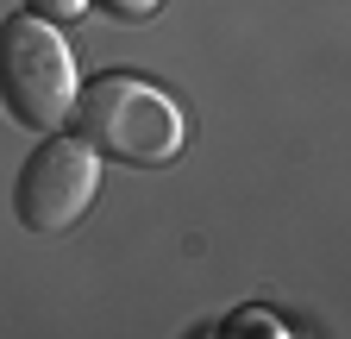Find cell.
<instances>
[{"mask_svg":"<svg viewBox=\"0 0 351 339\" xmlns=\"http://www.w3.org/2000/svg\"><path fill=\"white\" fill-rule=\"evenodd\" d=\"M75 139L125 170H163L176 151H182V113L163 89L138 75H95L88 89H75L69 101Z\"/></svg>","mask_w":351,"mask_h":339,"instance_id":"obj_1","label":"cell"},{"mask_svg":"<svg viewBox=\"0 0 351 339\" xmlns=\"http://www.w3.org/2000/svg\"><path fill=\"white\" fill-rule=\"evenodd\" d=\"M75 101V57L51 19H7L0 25V107L25 132H57Z\"/></svg>","mask_w":351,"mask_h":339,"instance_id":"obj_2","label":"cell"},{"mask_svg":"<svg viewBox=\"0 0 351 339\" xmlns=\"http://www.w3.org/2000/svg\"><path fill=\"white\" fill-rule=\"evenodd\" d=\"M101 189V157L88 151L82 139H44L25 170H19V183H13V214L25 233H63L88 214V201H95Z\"/></svg>","mask_w":351,"mask_h":339,"instance_id":"obj_3","label":"cell"},{"mask_svg":"<svg viewBox=\"0 0 351 339\" xmlns=\"http://www.w3.org/2000/svg\"><path fill=\"white\" fill-rule=\"evenodd\" d=\"M101 19H113V25H145V19H157V7L163 0H88Z\"/></svg>","mask_w":351,"mask_h":339,"instance_id":"obj_4","label":"cell"},{"mask_svg":"<svg viewBox=\"0 0 351 339\" xmlns=\"http://www.w3.org/2000/svg\"><path fill=\"white\" fill-rule=\"evenodd\" d=\"M25 13H32V19L63 25V19H82V13H88V0H25Z\"/></svg>","mask_w":351,"mask_h":339,"instance_id":"obj_5","label":"cell"}]
</instances>
